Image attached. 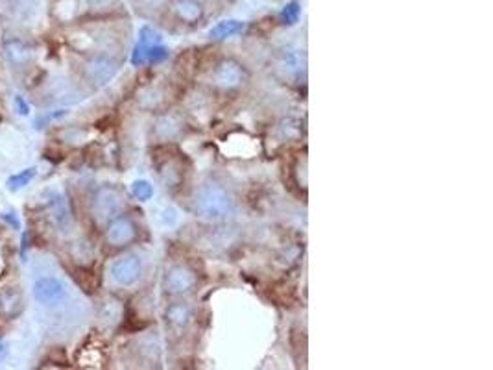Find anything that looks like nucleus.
I'll use <instances>...</instances> for the list:
<instances>
[{"label":"nucleus","instance_id":"39448f33","mask_svg":"<svg viewBox=\"0 0 493 370\" xmlns=\"http://www.w3.org/2000/svg\"><path fill=\"white\" fill-rule=\"evenodd\" d=\"M143 265L137 256L118 257L111 265V276L118 285H133L141 278Z\"/></svg>","mask_w":493,"mask_h":370},{"label":"nucleus","instance_id":"1a4fd4ad","mask_svg":"<svg viewBox=\"0 0 493 370\" xmlns=\"http://www.w3.org/2000/svg\"><path fill=\"white\" fill-rule=\"evenodd\" d=\"M115 71H117L115 63L107 57H98L89 65V76L97 83H106L115 74Z\"/></svg>","mask_w":493,"mask_h":370},{"label":"nucleus","instance_id":"6ab92c4d","mask_svg":"<svg viewBox=\"0 0 493 370\" xmlns=\"http://www.w3.org/2000/svg\"><path fill=\"white\" fill-rule=\"evenodd\" d=\"M2 352H4V346H2V343H0V354H2Z\"/></svg>","mask_w":493,"mask_h":370},{"label":"nucleus","instance_id":"2eb2a0df","mask_svg":"<svg viewBox=\"0 0 493 370\" xmlns=\"http://www.w3.org/2000/svg\"><path fill=\"white\" fill-rule=\"evenodd\" d=\"M6 52H8V56H10L15 63H22V62H26L28 57H30V52H28V48H26V46L19 41L8 43V45H6Z\"/></svg>","mask_w":493,"mask_h":370},{"label":"nucleus","instance_id":"9d476101","mask_svg":"<svg viewBox=\"0 0 493 370\" xmlns=\"http://www.w3.org/2000/svg\"><path fill=\"white\" fill-rule=\"evenodd\" d=\"M167 319L176 328H183L190 320V309L185 303H174L167 309Z\"/></svg>","mask_w":493,"mask_h":370},{"label":"nucleus","instance_id":"f257e3e1","mask_svg":"<svg viewBox=\"0 0 493 370\" xmlns=\"http://www.w3.org/2000/svg\"><path fill=\"white\" fill-rule=\"evenodd\" d=\"M194 211L204 219L220 221L233 211V198L222 185H204L194 196Z\"/></svg>","mask_w":493,"mask_h":370},{"label":"nucleus","instance_id":"f03ea898","mask_svg":"<svg viewBox=\"0 0 493 370\" xmlns=\"http://www.w3.org/2000/svg\"><path fill=\"white\" fill-rule=\"evenodd\" d=\"M248 80V72L246 69L235 60H224L216 65V69L213 71V82L218 88L224 89H235L240 88L242 83Z\"/></svg>","mask_w":493,"mask_h":370},{"label":"nucleus","instance_id":"4468645a","mask_svg":"<svg viewBox=\"0 0 493 370\" xmlns=\"http://www.w3.org/2000/svg\"><path fill=\"white\" fill-rule=\"evenodd\" d=\"M179 130H181V123H178V118L174 115H165L163 118H159L158 132L163 137H174L176 134H179Z\"/></svg>","mask_w":493,"mask_h":370},{"label":"nucleus","instance_id":"20e7f679","mask_svg":"<svg viewBox=\"0 0 493 370\" xmlns=\"http://www.w3.org/2000/svg\"><path fill=\"white\" fill-rule=\"evenodd\" d=\"M120 207H123V196L113 187L98 189L95 198H92V210H95L98 219H113V217L118 215Z\"/></svg>","mask_w":493,"mask_h":370},{"label":"nucleus","instance_id":"f8f14e48","mask_svg":"<svg viewBox=\"0 0 493 370\" xmlns=\"http://www.w3.org/2000/svg\"><path fill=\"white\" fill-rule=\"evenodd\" d=\"M242 28H244V25L239 21H224L214 26L213 30H211V37H214V39H224V37H231L235 36V34H239Z\"/></svg>","mask_w":493,"mask_h":370},{"label":"nucleus","instance_id":"0eeeda50","mask_svg":"<svg viewBox=\"0 0 493 370\" xmlns=\"http://www.w3.org/2000/svg\"><path fill=\"white\" fill-rule=\"evenodd\" d=\"M34 296H36L37 302L45 303V306H54L65 296V289H63V283L60 280L46 276L36 282Z\"/></svg>","mask_w":493,"mask_h":370},{"label":"nucleus","instance_id":"dca6fc26","mask_svg":"<svg viewBox=\"0 0 493 370\" xmlns=\"http://www.w3.org/2000/svg\"><path fill=\"white\" fill-rule=\"evenodd\" d=\"M132 193L137 200H150L153 195V187L146 180H137L132 185Z\"/></svg>","mask_w":493,"mask_h":370},{"label":"nucleus","instance_id":"9b49d317","mask_svg":"<svg viewBox=\"0 0 493 370\" xmlns=\"http://www.w3.org/2000/svg\"><path fill=\"white\" fill-rule=\"evenodd\" d=\"M21 308V296L15 289H6L4 293L0 294V309L6 315H13Z\"/></svg>","mask_w":493,"mask_h":370},{"label":"nucleus","instance_id":"f3484780","mask_svg":"<svg viewBox=\"0 0 493 370\" xmlns=\"http://www.w3.org/2000/svg\"><path fill=\"white\" fill-rule=\"evenodd\" d=\"M298 13H300V8H298V4H296V2H292V4H290L289 8L283 11V15H285L286 19H290V21H294L296 17H298Z\"/></svg>","mask_w":493,"mask_h":370},{"label":"nucleus","instance_id":"7ed1b4c3","mask_svg":"<svg viewBox=\"0 0 493 370\" xmlns=\"http://www.w3.org/2000/svg\"><path fill=\"white\" fill-rule=\"evenodd\" d=\"M196 274L185 265H174L167 273V280H165V287L170 294L181 296V294L190 293L196 287Z\"/></svg>","mask_w":493,"mask_h":370},{"label":"nucleus","instance_id":"a211bd4d","mask_svg":"<svg viewBox=\"0 0 493 370\" xmlns=\"http://www.w3.org/2000/svg\"><path fill=\"white\" fill-rule=\"evenodd\" d=\"M15 109L19 111L21 115H28V111H30V108H28V104L22 100V97H15Z\"/></svg>","mask_w":493,"mask_h":370},{"label":"nucleus","instance_id":"423d86ee","mask_svg":"<svg viewBox=\"0 0 493 370\" xmlns=\"http://www.w3.org/2000/svg\"><path fill=\"white\" fill-rule=\"evenodd\" d=\"M137 235V228L127 217H115L107 226L106 239L113 247H126Z\"/></svg>","mask_w":493,"mask_h":370},{"label":"nucleus","instance_id":"6e6552de","mask_svg":"<svg viewBox=\"0 0 493 370\" xmlns=\"http://www.w3.org/2000/svg\"><path fill=\"white\" fill-rule=\"evenodd\" d=\"M174 10H176L179 19L185 22L200 21V19H202V13H204L202 4H200L198 0H176Z\"/></svg>","mask_w":493,"mask_h":370},{"label":"nucleus","instance_id":"ddd939ff","mask_svg":"<svg viewBox=\"0 0 493 370\" xmlns=\"http://www.w3.org/2000/svg\"><path fill=\"white\" fill-rule=\"evenodd\" d=\"M34 178H36V167H30V169H25L21 170V172H17V174L11 176L10 180L6 181V185H8V189L10 191H19L22 189L25 185L30 184Z\"/></svg>","mask_w":493,"mask_h":370}]
</instances>
